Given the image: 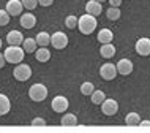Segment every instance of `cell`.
<instances>
[{
    "instance_id": "34",
    "label": "cell",
    "mask_w": 150,
    "mask_h": 133,
    "mask_svg": "<svg viewBox=\"0 0 150 133\" xmlns=\"http://www.w3.org/2000/svg\"><path fill=\"white\" fill-rule=\"evenodd\" d=\"M96 2H100V3H103V2H106V0H96Z\"/></svg>"
},
{
    "instance_id": "33",
    "label": "cell",
    "mask_w": 150,
    "mask_h": 133,
    "mask_svg": "<svg viewBox=\"0 0 150 133\" xmlns=\"http://www.w3.org/2000/svg\"><path fill=\"white\" fill-rule=\"evenodd\" d=\"M139 125L141 127H150V120H141Z\"/></svg>"
},
{
    "instance_id": "6",
    "label": "cell",
    "mask_w": 150,
    "mask_h": 133,
    "mask_svg": "<svg viewBox=\"0 0 150 133\" xmlns=\"http://www.w3.org/2000/svg\"><path fill=\"white\" fill-rule=\"evenodd\" d=\"M100 76L103 79H106V81H112L117 76V67L111 62L103 63V65L100 67Z\"/></svg>"
},
{
    "instance_id": "2",
    "label": "cell",
    "mask_w": 150,
    "mask_h": 133,
    "mask_svg": "<svg viewBox=\"0 0 150 133\" xmlns=\"http://www.w3.org/2000/svg\"><path fill=\"white\" fill-rule=\"evenodd\" d=\"M3 55H5L6 63H21L24 60L25 52H24V49L21 46H13V44H10V46L3 51Z\"/></svg>"
},
{
    "instance_id": "23",
    "label": "cell",
    "mask_w": 150,
    "mask_h": 133,
    "mask_svg": "<svg viewBox=\"0 0 150 133\" xmlns=\"http://www.w3.org/2000/svg\"><path fill=\"white\" fill-rule=\"evenodd\" d=\"M106 16H108L109 21H119L120 16H122V11H120V8H117V6H111V8H108Z\"/></svg>"
},
{
    "instance_id": "9",
    "label": "cell",
    "mask_w": 150,
    "mask_h": 133,
    "mask_svg": "<svg viewBox=\"0 0 150 133\" xmlns=\"http://www.w3.org/2000/svg\"><path fill=\"white\" fill-rule=\"evenodd\" d=\"M5 10L8 11L10 16H21L22 11H24V6H22L21 0H8Z\"/></svg>"
},
{
    "instance_id": "20",
    "label": "cell",
    "mask_w": 150,
    "mask_h": 133,
    "mask_svg": "<svg viewBox=\"0 0 150 133\" xmlns=\"http://www.w3.org/2000/svg\"><path fill=\"white\" fill-rule=\"evenodd\" d=\"M60 124L65 127H73L78 124V117H76L74 114H71V112H67V114L62 116V119H60Z\"/></svg>"
},
{
    "instance_id": "14",
    "label": "cell",
    "mask_w": 150,
    "mask_h": 133,
    "mask_svg": "<svg viewBox=\"0 0 150 133\" xmlns=\"http://www.w3.org/2000/svg\"><path fill=\"white\" fill-rule=\"evenodd\" d=\"M86 11L88 14L92 16H100L101 13H103V6H101L100 2H96V0H88V2L86 3Z\"/></svg>"
},
{
    "instance_id": "35",
    "label": "cell",
    "mask_w": 150,
    "mask_h": 133,
    "mask_svg": "<svg viewBox=\"0 0 150 133\" xmlns=\"http://www.w3.org/2000/svg\"><path fill=\"white\" fill-rule=\"evenodd\" d=\"M0 49H2V40H0Z\"/></svg>"
},
{
    "instance_id": "21",
    "label": "cell",
    "mask_w": 150,
    "mask_h": 133,
    "mask_svg": "<svg viewBox=\"0 0 150 133\" xmlns=\"http://www.w3.org/2000/svg\"><path fill=\"white\" fill-rule=\"evenodd\" d=\"M35 41L38 46H47V44H51V35L47 33V32H40V33L36 35Z\"/></svg>"
},
{
    "instance_id": "8",
    "label": "cell",
    "mask_w": 150,
    "mask_h": 133,
    "mask_svg": "<svg viewBox=\"0 0 150 133\" xmlns=\"http://www.w3.org/2000/svg\"><path fill=\"white\" fill-rule=\"evenodd\" d=\"M68 106H70V102H68L67 97L57 95V97H54V98H52L51 108H52L55 112H65V111L68 110Z\"/></svg>"
},
{
    "instance_id": "13",
    "label": "cell",
    "mask_w": 150,
    "mask_h": 133,
    "mask_svg": "<svg viewBox=\"0 0 150 133\" xmlns=\"http://www.w3.org/2000/svg\"><path fill=\"white\" fill-rule=\"evenodd\" d=\"M24 41V37L19 30H11L6 33V43L8 44H13V46H21Z\"/></svg>"
},
{
    "instance_id": "7",
    "label": "cell",
    "mask_w": 150,
    "mask_h": 133,
    "mask_svg": "<svg viewBox=\"0 0 150 133\" xmlns=\"http://www.w3.org/2000/svg\"><path fill=\"white\" fill-rule=\"evenodd\" d=\"M101 111L104 116H114L119 112V103L114 98H104L101 103Z\"/></svg>"
},
{
    "instance_id": "5",
    "label": "cell",
    "mask_w": 150,
    "mask_h": 133,
    "mask_svg": "<svg viewBox=\"0 0 150 133\" xmlns=\"http://www.w3.org/2000/svg\"><path fill=\"white\" fill-rule=\"evenodd\" d=\"M51 44L52 48H55V49H65V48L68 46V37L67 33H63V32H55V33L51 35Z\"/></svg>"
},
{
    "instance_id": "24",
    "label": "cell",
    "mask_w": 150,
    "mask_h": 133,
    "mask_svg": "<svg viewBox=\"0 0 150 133\" xmlns=\"http://www.w3.org/2000/svg\"><path fill=\"white\" fill-rule=\"evenodd\" d=\"M141 122V117L137 112H129V114H127V117H125V124L129 127H134V125H139Z\"/></svg>"
},
{
    "instance_id": "10",
    "label": "cell",
    "mask_w": 150,
    "mask_h": 133,
    "mask_svg": "<svg viewBox=\"0 0 150 133\" xmlns=\"http://www.w3.org/2000/svg\"><path fill=\"white\" fill-rule=\"evenodd\" d=\"M134 49L139 55H144V57L150 55V38H139L134 44Z\"/></svg>"
},
{
    "instance_id": "28",
    "label": "cell",
    "mask_w": 150,
    "mask_h": 133,
    "mask_svg": "<svg viewBox=\"0 0 150 133\" xmlns=\"http://www.w3.org/2000/svg\"><path fill=\"white\" fill-rule=\"evenodd\" d=\"M22 6L27 8V10H35L36 5H38V0H21Z\"/></svg>"
},
{
    "instance_id": "17",
    "label": "cell",
    "mask_w": 150,
    "mask_h": 133,
    "mask_svg": "<svg viewBox=\"0 0 150 133\" xmlns=\"http://www.w3.org/2000/svg\"><path fill=\"white\" fill-rule=\"evenodd\" d=\"M35 59L38 60V62H47V60L51 59V52L49 49H47L46 46H40V48H36V51H35Z\"/></svg>"
},
{
    "instance_id": "19",
    "label": "cell",
    "mask_w": 150,
    "mask_h": 133,
    "mask_svg": "<svg viewBox=\"0 0 150 133\" xmlns=\"http://www.w3.org/2000/svg\"><path fill=\"white\" fill-rule=\"evenodd\" d=\"M36 48H38V44H36L35 38H24V41H22V49H24V52L32 54V52L36 51Z\"/></svg>"
},
{
    "instance_id": "1",
    "label": "cell",
    "mask_w": 150,
    "mask_h": 133,
    "mask_svg": "<svg viewBox=\"0 0 150 133\" xmlns=\"http://www.w3.org/2000/svg\"><path fill=\"white\" fill-rule=\"evenodd\" d=\"M96 24H98V22H96V18H95V16L86 13V14H82V16L78 19V29H79V32H81L82 35H90V33H93V32H95Z\"/></svg>"
},
{
    "instance_id": "11",
    "label": "cell",
    "mask_w": 150,
    "mask_h": 133,
    "mask_svg": "<svg viewBox=\"0 0 150 133\" xmlns=\"http://www.w3.org/2000/svg\"><path fill=\"white\" fill-rule=\"evenodd\" d=\"M117 73L119 75H123V76H128V75H131L133 73V62L129 59H122L117 62Z\"/></svg>"
},
{
    "instance_id": "18",
    "label": "cell",
    "mask_w": 150,
    "mask_h": 133,
    "mask_svg": "<svg viewBox=\"0 0 150 133\" xmlns=\"http://www.w3.org/2000/svg\"><path fill=\"white\" fill-rule=\"evenodd\" d=\"M11 110V102L5 94H0V116H6Z\"/></svg>"
},
{
    "instance_id": "32",
    "label": "cell",
    "mask_w": 150,
    "mask_h": 133,
    "mask_svg": "<svg viewBox=\"0 0 150 133\" xmlns=\"http://www.w3.org/2000/svg\"><path fill=\"white\" fill-rule=\"evenodd\" d=\"M5 63H6V60H5V55L0 52V68H3L5 67Z\"/></svg>"
},
{
    "instance_id": "12",
    "label": "cell",
    "mask_w": 150,
    "mask_h": 133,
    "mask_svg": "<svg viewBox=\"0 0 150 133\" xmlns=\"http://www.w3.org/2000/svg\"><path fill=\"white\" fill-rule=\"evenodd\" d=\"M19 22H21V26L24 29H33L36 26V16L33 13H22Z\"/></svg>"
},
{
    "instance_id": "30",
    "label": "cell",
    "mask_w": 150,
    "mask_h": 133,
    "mask_svg": "<svg viewBox=\"0 0 150 133\" xmlns=\"http://www.w3.org/2000/svg\"><path fill=\"white\" fill-rule=\"evenodd\" d=\"M54 3V0H38V5L41 6H51Z\"/></svg>"
},
{
    "instance_id": "27",
    "label": "cell",
    "mask_w": 150,
    "mask_h": 133,
    "mask_svg": "<svg viewBox=\"0 0 150 133\" xmlns=\"http://www.w3.org/2000/svg\"><path fill=\"white\" fill-rule=\"evenodd\" d=\"M10 22V14H8L6 10H0V26H6Z\"/></svg>"
},
{
    "instance_id": "16",
    "label": "cell",
    "mask_w": 150,
    "mask_h": 133,
    "mask_svg": "<svg viewBox=\"0 0 150 133\" xmlns=\"http://www.w3.org/2000/svg\"><path fill=\"white\" fill-rule=\"evenodd\" d=\"M96 40L104 44V43H112V40H114V33H112L111 29H101L98 32V35H96Z\"/></svg>"
},
{
    "instance_id": "4",
    "label": "cell",
    "mask_w": 150,
    "mask_h": 133,
    "mask_svg": "<svg viewBox=\"0 0 150 133\" xmlns=\"http://www.w3.org/2000/svg\"><path fill=\"white\" fill-rule=\"evenodd\" d=\"M13 76L14 79H18V81H27V79H30L32 76V68L30 65H27V63H16V68L13 70Z\"/></svg>"
},
{
    "instance_id": "29",
    "label": "cell",
    "mask_w": 150,
    "mask_h": 133,
    "mask_svg": "<svg viewBox=\"0 0 150 133\" xmlns=\"http://www.w3.org/2000/svg\"><path fill=\"white\" fill-rule=\"evenodd\" d=\"M32 125H41V127H44V125H46V120H44L43 117H35L33 120H32Z\"/></svg>"
},
{
    "instance_id": "25",
    "label": "cell",
    "mask_w": 150,
    "mask_h": 133,
    "mask_svg": "<svg viewBox=\"0 0 150 133\" xmlns=\"http://www.w3.org/2000/svg\"><path fill=\"white\" fill-rule=\"evenodd\" d=\"M95 90V84L90 83V81H86V83H82L81 84V94L82 95H87V97H90V94Z\"/></svg>"
},
{
    "instance_id": "26",
    "label": "cell",
    "mask_w": 150,
    "mask_h": 133,
    "mask_svg": "<svg viewBox=\"0 0 150 133\" xmlns=\"http://www.w3.org/2000/svg\"><path fill=\"white\" fill-rule=\"evenodd\" d=\"M65 26H67L68 29H76V27H78V18H76L74 14L67 16V19H65Z\"/></svg>"
},
{
    "instance_id": "3",
    "label": "cell",
    "mask_w": 150,
    "mask_h": 133,
    "mask_svg": "<svg viewBox=\"0 0 150 133\" xmlns=\"http://www.w3.org/2000/svg\"><path fill=\"white\" fill-rule=\"evenodd\" d=\"M29 97L32 102H44L47 97V87L41 83H36L29 89Z\"/></svg>"
},
{
    "instance_id": "31",
    "label": "cell",
    "mask_w": 150,
    "mask_h": 133,
    "mask_svg": "<svg viewBox=\"0 0 150 133\" xmlns=\"http://www.w3.org/2000/svg\"><path fill=\"white\" fill-rule=\"evenodd\" d=\"M109 3H111V6H117V8H120L122 0H109Z\"/></svg>"
},
{
    "instance_id": "15",
    "label": "cell",
    "mask_w": 150,
    "mask_h": 133,
    "mask_svg": "<svg viewBox=\"0 0 150 133\" xmlns=\"http://www.w3.org/2000/svg\"><path fill=\"white\" fill-rule=\"evenodd\" d=\"M100 54H101V57H103V59H111V57H114V55H115V46H114L112 43H104V44H101Z\"/></svg>"
},
{
    "instance_id": "22",
    "label": "cell",
    "mask_w": 150,
    "mask_h": 133,
    "mask_svg": "<svg viewBox=\"0 0 150 133\" xmlns=\"http://www.w3.org/2000/svg\"><path fill=\"white\" fill-rule=\"evenodd\" d=\"M104 98H106V94H104L103 90H98V89H95L90 94V100H92L93 105H101Z\"/></svg>"
}]
</instances>
